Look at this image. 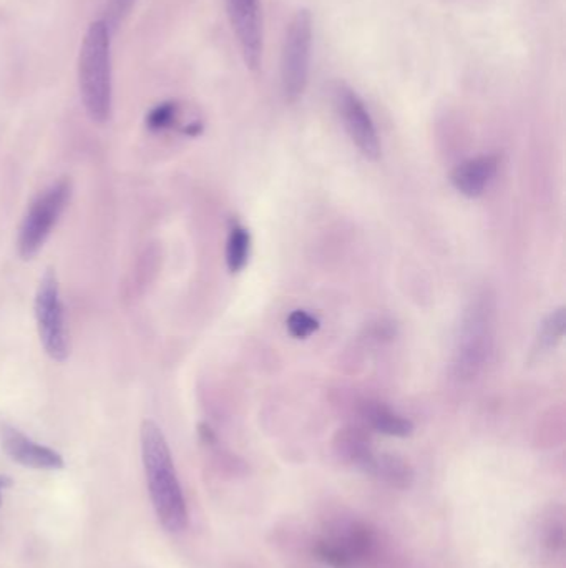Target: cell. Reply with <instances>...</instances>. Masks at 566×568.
I'll use <instances>...</instances> for the list:
<instances>
[{"mask_svg": "<svg viewBox=\"0 0 566 568\" xmlns=\"http://www.w3.org/2000/svg\"><path fill=\"white\" fill-rule=\"evenodd\" d=\"M364 472L370 473L378 479H382L390 486L405 489L413 480L412 467L407 462L390 454H374V457L367 464Z\"/></svg>", "mask_w": 566, "mask_h": 568, "instance_id": "obj_13", "label": "cell"}, {"mask_svg": "<svg viewBox=\"0 0 566 568\" xmlns=\"http://www.w3.org/2000/svg\"><path fill=\"white\" fill-rule=\"evenodd\" d=\"M178 104L163 102L146 115V127L152 131L170 130L177 125Z\"/></svg>", "mask_w": 566, "mask_h": 568, "instance_id": "obj_16", "label": "cell"}, {"mask_svg": "<svg viewBox=\"0 0 566 568\" xmlns=\"http://www.w3.org/2000/svg\"><path fill=\"white\" fill-rule=\"evenodd\" d=\"M251 235L245 226L235 223L226 241V266L231 272H239L249 260Z\"/></svg>", "mask_w": 566, "mask_h": 568, "instance_id": "obj_14", "label": "cell"}, {"mask_svg": "<svg viewBox=\"0 0 566 568\" xmlns=\"http://www.w3.org/2000/svg\"><path fill=\"white\" fill-rule=\"evenodd\" d=\"M361 414L369 426L384 436L409 438L413 432L412 421L394 413L386 404L367 401L362 404Z\"/></svg>", "mask_w": 566, "mask_h": 568, "instance_id": "obj_11", "label": "cell"}, {"mask_svg": "<svg viewBox=\"0 0 566 568\" xmlns=\"http://www.w3.org/2000/svg\"><path fill=\"white\" fill-rule=\"evenodd\" d=\"M71 181L63 178L42 191L29 206L17 238V249L22 260H32L42 249L71 200Z\"/></svg>", "mask_w": 566, "mask_h": 568, "instance_id": "obj_4", "label": "cell"}, {"mask_svg": "<svg viewBox=\"0 0 566 568\" xmlns=\"http://www.w3.org/2000/svg\"><path fill=\"white\" fill-rule=\"evenodd\" d=\"M334 449L343 461L353 464L361 471L366 469L367 464L376 454L370 446V440L361 429L339 430L334 440Z\"/></svg>", "mask_w": 566, "mask_h": 568, "instance_id": "obj_12", "label": "cell"}, {"mask_svg": "<svg viewBox=\"0 0 566 568\" xmlns=\"http://www.w3.org/2000/svg\"><path fill=\"white\" fill-rule=\"evenodd\" d=\"M37 330L50 359L63 363L69 357V330L60 299L59 281L54 270L44 272L36 295Z\"/></svg>", "mask_w": 566, "mask_h": 568, "instance_id": "obj_6", "label": "cell"}, {"mask_svg": "<svg viewBox=\"0 0 566 568\" xmlns=\"http://www.w3.org/2000/svg\"><path fill=\"white\" fill-rule=\"evenodd\" d=\"M79 87L83 107L95 123H105L112 113L110 29L96 21L83 37L79 55Z\"/></svg>", "mask_w": 566, "mask_h": 568, "instance_id": "obj_3", "label": "cell"}, {"mask_svg": "<svg viewBox=\"0 0 566 568\" xmlns=\"http://www.w3.org/2000/svg\"><path fill=\"white\" fill-rule=\"evenodd\" d=\"M312 17L299 9L287 25L281 54V85L287 102H297L306 92L311 71Z\"/></svg>", "mask_w": 566, "mask_h": 568, "instance_id": "obj_5", "label": "cell"}, {"mask_svg": "<svg viewBox=\"0 0 566 568\" xmlns=\"http://www.w3.org/2000/svg\"><path fill=\"white\" fill-rule=\"evenodd\" d=\"M287 331L295 338V339H307L309 336H312L319 330V321L311 316L307 311L303 309H295L286 321Z\"/></svg>", "mask_w": 566, "mask_h": 568, "instance_id": "obj_17", "label": "cell"}, {"mask_svg": "<svg viewBox=\"0 0 566 568\" xmlns=\"http://www.w3.org/2000/svg\"><path fill=\"white\" fill-rule=\"evenodd\" d=\"M334 104L343 120L344 129L359 152L367 160L376 162L380 158V140L376 125L369 113L364 102L354 90L345 83H336L334 87Z\"/></svg>", "mask_w": 566, "mask_h": 568, "instance_id": "obj_7", "label": "cell"}, {"mask_svg": "<svg viewBox=\"0 0 566 568\" xmlns=\"http://www.w3.org/2000/svg\"><path fill=\"white\" fill-rule=\"evenodd\" d=\"M133 4H135V0H110L106 24L113 25V27L119 24L120 19H123V15L130 11ZM110 25H108V29H110Z\"/></svg>", "mask_w": 566, "mask_h": 568, "instance_id": "obj_18", "label": "cell"}, {"mask_svg": "<svg viewBox=\"0 0 566 568\" xmlns=\"http://www.w3.org/2000/svg\"><path fill=\"white\" fill-rule=\"evenodd\" d=\"M495 299L487 291L472 297L462 314L455 336L452 372L462 382H470L484 372L495 346Z\"/></svg>", "mask_w": 566, "mask_h": 568, "instance_id": "obj_2", "label": "cell"}, {"mask_svg": "<svg viewBox=\"0 0 566 568\" xmlns=\"http://www.w3.org/2000/svg\"><path fill=\"white\" fill-rule=\"evenodd\" d=\"M12 486V480L7 475H0V502H2V490Z\"/></svg>", "mask_w": 566, "mask_h": 568, "instance_id": "obj_19", "label": "cell"}, {"mask_svg": "<svg viewBox=\"0 0 566 568\" xmlns=\"http://www.w3.org/2000/svg\"><path fill=\"white\" fill-rule=\"evenodd\" d=\"M498 170V158L495 155H482L477 158H470L457 166L450 181L454 188L467 198H477L484 195L485 189L492 183Z\"/></svg>", "mask_w": 566, "mask_h": 568, "instance_id": "obj_10", "label": "cell"}, {"mask_svg": "<svg viewBox=\"0 0 566 568\" xmlns=\"http://www.w3.org/2000/svg\"><path fill=\"white\" fill-rule=\"evenodd\" d=\"M566 313L565 308H558L546 316L543 321L542 328L538 332V347L540 349H552L560 343L565 336Z\"/></svg>", "mask_w": 566, "mask_h": 568, "instance_id": "obj_15", "label": "cell"}, {"mask_svg": "<svg viewBox=\"0 0 566 568\" xmlns=\"http://www.w3.org/2000/svg\"><path fill=\"white\" fill-rule=\"evenodd\" d=\"M0 444L4 452L24 467L54 471L63 467V457L50 447L40 446L27 438L19 429L7 424L0 426Z\"/></svg>", "mask_w": 566, "mask_h": 568, "instance_id": "obj_9", "label": "cell"}, {"mask_svg": "<svg viewBox=\"0 0 566 568\" xmlns=\"http://www.w3.org/2000/svg\"><path fill=\"white\" fill-rule=\"evenodd\" d=\"M224 5L246 67L251 71L260 69L262 59V13L260 0H224Z\"/></svg>", "mask_w": 566, "mask_h": 568, "instance_id": "obj_8", "label": "cell"}, {"mask_svg": "<svg viewBox=\"0 0 566 568\" xmlns=\"http://www.w3.org/2000/svg\"><path fill=\"white\" fill-rule=\"evenodd\" d=\"M140 438L146 482L158 521L168 532H181L188 525V509L165 436L154 421H145Z\"/></svg>", "mask_w": 566, "mask_h": 568, "instance_id": "obj_1", "label": "cell"}]
</instances>
